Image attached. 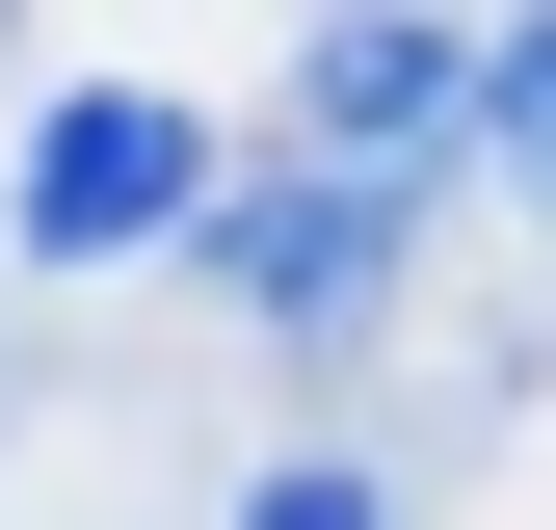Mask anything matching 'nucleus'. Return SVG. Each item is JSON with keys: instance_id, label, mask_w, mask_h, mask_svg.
Returning <instances> with one entry per match:
<instances>
[{"instance_id": "1", "label": "nucleus", "mask_w": 556, "mask_h": 530, "mask_svg": "<svg viewBox=\"0 0 556 530\" xmlns=\"http://www.w3.org/2000/svg\"><path fill=\"white\" fill-rule=\"evenodd\" d=\"M132 239H213V106L80 80V106L27 132V265H132Z\"/></svg>"}, {"instance_id": "2", "label": "nucleus", "mask_w": 556, "mask_h": 530, "mask_svg": "<svg viewBox=\"0 0 556 530\" xmlns=\"http://www.w3.org/2000/svg\"><path fill=\"white\" fill-rule=\"evenodd\" d=\"M397 239H425V213H397L371 160H292V186H213V292L265 318V345H344V318L397 292Z\"/></svg>"}, {"instance_id": "3", "label": "nucleus", "mask_w": 556, "mask_h": 530, "mask_svg": "<svg viewBox=\"0 0 556 530\" xmlns=\"http://www.w3.org/2000/svg\"><path fill=\"white\" fill-rule=\"evenodd\" d=\"M318 160H371V186H425L451 132H477V27H425V0H344L318 27V80H292Z\"/></svg>"}, {"instance_id": "4", "label": "nucleus", "mask_w": 556, "mask_h": 530, "mask_svg": "<svg viewBox=\"0 0 556 530\" xmlns=\"http://www.w3.org/2000/svg\"><path fill=\"white\" fill-rule=\"evenodd\" d=\"M477 160L556 213V27H504V53H477Z\"/></svg>"}, {"instance_id": "5", "label": "nucleus", "mask_w": 556, "mask_h": 530, "mask_svg": "<svg viewBox=\"0 0 556 530\" xmlns=\"http://www.w3.org/2000/svg\"><path fill=\"white\" fill-rule=\"evenodd\" d=\"M239 530H371V478H265V504H239Z\"/></svg>"}]
</instances>
